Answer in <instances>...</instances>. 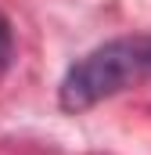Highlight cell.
<instances>
[{"instance_id": "cell-2", "label": "cell", "mask_w": 151, "mask_h": 155, "mask_svg": "<svg viewBox=\"0 0 151 155\" xmlns=\"http://www.w3.org/2000/svg\"><path fill=\"white\" fill-rule=\"evenodd\" d=\"M14 61V33H11V22L0 15V76L11 69Z\"/></svg>"}, {"instance_id": "cell-1", "label": "cell", "mask_w": 151, "mask_h": 155, "mask_svg": "<svg viewBox=\"0 0 151 155\" xmlns=\"http://www.w3.org/2000/svg\"><path fill=\"white\" fill-rule=\"evenodd\" d=\"M148 79H151V33L115 36L86 51L65 72L58 87V105L76 116Z\"/></svg>"}]
</instances>
